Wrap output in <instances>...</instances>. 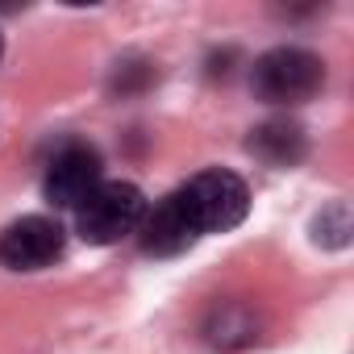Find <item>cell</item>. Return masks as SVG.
Returning a JSON list of instances; mask_svg holds the SVG:
<instances>
[{"mask_svg":"<svg viewBox=\"0 0 354 354\" xmlns=\"http://www.w3.org/2000/svg\"><path fill=\"white\" fill-rule=\"evenodd\" d=\"M175 201H180V209H184L188 225L196 230V238L201 234H225V230H234L246 217V209H250L246 184L238 180L234 171H221V167L192 175L188 188L175 192Z\"/></svg>","mask_w":354,"mask_h":354,"instance_id":"1","label":"cell"},{"mask_svg":"<svg viewBox=\"0 0 354 354\" xmlns=\"http://www.w3.org/2000/svg\"><path fill=\"white\" fill-rule=\"evenodd\" d=\"M146 217V196L133 188V184H121V180H100L96 192L75 209V225H80V238L92 242V246H113L129 234H138Z\"/></svg>","mask_w":354,"mask_h":354,"instance_id":"2","label":"cell"},{"mask_svg":"<svg viewBox=\"0 0 354 354\" xmlns=\"http://www.w3.org/2000/svg\"><path fill=\"white\" fill-rule=\"evenodd\" d=\"M325 84V63L300 46H279L263 55L250 71V88L267 104H300L313 100Z\"/></svg>","mask_w":354,"mask_h":354,"instance_id":"3","label":"cell"},{"mask_svg":"<svg viewBox=\"0 0 354 354\" xmlns=\"http://www.w3.org/2000/svg\"><path fill=\"white\" fill-rule=\"evenodd\" d=\"M100 184V154L88 142H67L46 167V201L59 209H80Z\"/></svg>","mask_w":354,"mask_h":354,"instance_id":"4","label":"cell"},{"mask_svg":"<svg viewBox=\"0 0 354 354\" xmlns=\"http://www.w3.org/2000/svg\"><path fill=\"white\" fill-rule=\"evenodd\" d=\"M63 254V225L50 217H21L0 234V263L13 271L50 267Z\"/></svg>","mask_w":354,"mask_h":354,"instance_id":"5","label":"cell"},{"mask_svg":"<svg viewBox=\"0 0 354 354\" xmlns=\"http://www.w3.org/2000/svg\"><path fill=\"white\" fill-rule=\"evenodd\" d=\"M138 234H142L146 254H180V250H188L196 242V230L188 225V217H184V209H180L175 196H167L154 213H146Z\"/></svg>","mask_w":354,"mask_h":354,"instance_id":"6","label":"cell"},{"mask_svg":"<svg viewBox=\"0 0 354 354\" xmlns=\"http://www.w3.org/2000/svg\"><path fill=\"white\" fill-rule=\"evenodd\" d=\"M250 150L271 167H292L304 158V129L292 121H267L250 133Z\"/></svg>","mask_w":354,"mask_h":354,"instance_id":"7","label":"cell"},{"mask_svg":"<svg viewBox=\"0 0 354 354\" xmlns=\"http://www.w3.org/2000/svg\"><path fill=\"white\" fill-rule=\"evenodd\" d=\"M0 50H5V42H0Z\"/></svg>","mask_w":354,"mask_h":354,"instance_id":"8","label":"cell"}]
</instances>
